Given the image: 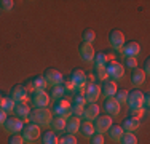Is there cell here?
<instances>
[{"label":"cell","instance_id":"1","mask_svg":"<svg viewBox=\"0 0 150 144\" xmlns=\"http://www.w3.org/2000/svg\"><path fill=\"white\" fill-rule=\"evenodd\" d=\"M51 117H53V114L48 107H34V109L30 110L27 120H29L30 123L38 125V127H45V125L50 123Z\"/></svg>","mask_w":150,"mask_h":144},{"label":"cell","instance_id":"2","mask_svg":"<svg viewBox=\"0 0 150 144\" xmlns=\"http://www.w3.org/2000/svg\"><path fill=\"white\" fill-rule=\"evenodd\" d=\"M105 71H107V77L113 82L121 80L123 75H125V67H123V64L118 63V61H109V63L105 64Z\"/></svg>","mask_w":150,"mask_h":144},{"label":"cell","instance_id":"3","mask_svg":"<svg viewBox=\"0 0 150 144\" xmlns=\"http://www.w3.org/2000/svg\"><path fill=\"white\" fill-rule=\"evenodd\" d=\"M40 135H42L40 127L35 123H27L21 130V136H23V139L26 143H34L37 139H40Z\"/></svg>","mask_w":150,"mask_h":144},{"label":"cell","instance_id":"4","mask_svg":"<svg viewBox=\"0 0 150 144\" xmlns=\"http://www.w3.org/2000/svg\"><path fill=\"white\" fill-rule=\"evenodd\" d=\"M126 103H128V106H129V110L144 109V93H142L141 90H133V91H128Z\"/></svg>","mask_w":150,"mask_h":144},{"label":"cell","instance_id":"5","mask_svg":"<svg viewBox=\"0 0 150 144\" xmlns=\"http://www.w3.org/2000/svg\"><path fill=\"white\" fill-rule=\"evenodd\" d=\"M51 114L54 115V117H64V118H67L70 115V103L67 99H58V101H54V104H53V107L51 109Z\"/></svg>","mask_w":150,"mask_h":144},{"label":"cell","instance_id":"6","mask_svg":"<svg viewBox=\"0 0 150 144\" xmlns=\"http://www.w3.org/2000/svg\"><path fill=\"white\" fill-rule=\"evenodd\" d=\"M83 95L86 103H96V99L101 96V85L96 83V82H88L83 86Z\"/></svg>","mask_w":150,"mask_h":144},{"label":"cell","instance_id":"7","mask_svg":"<svg viewBox=\"0 0 150 144\" xmlns=\"http://www.w3.org/2000/svg\"><path fill=\"white\" fill-rule=\"evenodd\" d=\"M30 103L34 107H46L50 104V95L45 90H35L30 93Z\"/></svg>","mask_w":150,"mask_h":144},{"label":"cell","instance_id":"8","mask_svg":"<svg viewBox=\"0 0 150 144\" xmlns=\"http://www.w3.org/2000/svg\"><path fill=\"white\" fill-rule=\"evenodd\" d=\"M112 117L110 115H98V117L94 118V131L96 133H101V135H104V133H107V130H109L110 127H112Z\"/></svg>","mask_w":150,"mask_h":144},{"label":"cell","instance_id":"9","mask_svg":"<svg viewBox=\"0 0 150 144\" xmlns=\"http://www.w3.org/2000/svg\"><path fill=\"white\" fill-rule=\"evenodd\" d=\"M2 127L5 128V131H8L10 135H18V133L23 130L24 122L18 117H6V120L3 122Z\"/></svg>","mask_w":150,"mask_h":144},{"label":"cell","instance_id":"10","mask_svg":"<svg viewBox=\"0 0 150 144\" xmlns=\"http://www.w3.org/2000/svg\"><path fill=\"white\" fill-rule=\"evenodd\" d=\"M43 78H45V82H46V85L48 86H56V85H61V82H62V74H61L59 71H56V69H53V67H50V69H46L43 72Z\"/></svg>","mask_w":150,"mask_h":144},{"label":"cell","instance_id":"11","mask_svg":"<svg viewBox=\"0 0 150 144\" xmlns=\"http://www.w3.org/2000/svg\"><path fill=\"white\" fill-rule=\"evenodd\" d=\"M10 96L13 98L15 103H27V98H29V91L26 90V86L18 83L15 85L11 90H10Z\"/></svg>","mask_w":150,"mask_h":144},{"label":"cell","instance_id":"12","mask_svg":"<svg viewBox=\"0 0 150 144\" xmlns=\"http://www.w3.org/2000/svg\"><path fill=\"white\" fill-rule=\"evenodd\" d=\"M70 82L74 83V88H75V91L77 90H81L85 85L88 83V80H86V74H85L81 69H74L72 72H70Z\"/></svg>","mask_w":150,"mask_h":144},{"label":"cell","instance_id":"13","mask_svg":"<svg viewBox=\"0 0 150 144\" xmlns=\"http://www.w3.org/2000/svg\"><path fill=\"white\" fill-rule=\"evenodd\" d=\"M120 51L125 58H137V55L141 53V45H139L137 42H134V40L125 42Z\"/></svg>","mask_w":150,"mask_h":144},{"label":"cell","instance_id":"14","mask_svg":"<svg viewBox=\"0 0 150 144\" xmlns=\"http://www.w3.org/2000/svg\"><path fill=\"white\" fill-rule=\"evenodd\" d=\"M109 42H110V46H112L113 51H118V50H121V46H123V43H125V35H123V32L118 31V29H113V31H110V34H109Z\"/></svg>","mask_w":150,"mask_h":144},{"label":"cell","instance_id":"15","mask_svg":"<svg viewBox=\"0 0 150 144\" xmlns=\"http://www.w3.org/2000/svg\"><path fill=\"white\" fill-rule=\"evenodd\" d=\"M78 55H80L81 61H85V63H93V58H94L96 51H94V48H93V45L81 42L80 45H78Z\"/></svg>","mask_w":150,"mask_h":144},{"label":"cell","instance_id":"16","mask_svg":"<svg viewBox=\"0 0 150 144\" xmlns=\"http://www.w3.org/2000/svg\"><path fill=\"white\" fill-rule=\"evenodd\" d=\"M99 115V106L96 103H86L83 106V112H81V118L88 122H93Z\"/></svg>","mask_w":150,"mask_h":144},{"label":"cell","instance_id":"17","mask_svg":"<svg viewBox=\"0 0 150 144\" xmlns=\"http://www.w3.org/2000/svg\"><path fill=\"white\" fill-rule=\"evenodd\" d=\"M24 86H26V90L29 93H32V91H35V90H45L46 82H45L43 75H35L30 80H27L26 83H24Z\"/></svg>","mask_w":150,"mask_h":144},{"label":"cell","instance_id":"18","mask_svg":"<svg viewBox=\"0 0 150 144\" xmlns=\"http://www.w3.org/2000/svg\"><path fill=\"white\" fill-rule=\"evenodd\" d=\"M120 127L123 128V131L133 133V131H136V130L141 127V118L134 117V115H128L126 118H123V122H121Z\"/></svg>","mask_w":150,"mask_h":144},{"label":"cell","instance_id":"19","mask_svg":"<svg viewBox=\"0 0 150 144\" xmlns=\"http://www.w3.org/2000/svg\"><path fill=\"white\" fill-rule=\"evenodd\" d=\"M80 123H81L80 117L69 115V117L66 118V131L69 133V135H77L78 130H80Z\"/></svg>","mask_w":150,"mask_h":144},{"label":"cell","instance_id":"20","mask_svg":"<svg viewBox=\"0 0 150 144\" xmlns=\"http://www.w3.org/2000/svg\"><path fill=\"white\" fill-rule=\"evenodd\" d=\"M117 90H118V86H117V82L113 80H104L102 82V86H101V93L104 98H113L117 93Z\"/></svg>","mask_w":150,"mask_h":144},{"label":"cell","instance_id":"21","mask_svg":"<svg viewBox=\"0 0 150 144\" xmlns=\"http://www.w3.org/2000/svg\"><path fill=\"white\" fill-rule=\"evenodd\" d=\"M30 106L27 103H16V106H15V110H13V112H15V115L18 118H21V120H27V118H29V114H30Z\"/></svg>","mask_w":150,"mask_h":144},{"label":"cell","instance_id":"22","mask_svg":"<svg viewBox=\"0 0 150 144\" xmlns=\"http://www.w3.org/2000/svg\"><path fill=\"white\" fill-rule=\"evenodd\" d=\"M104 110L107 112V115H110V117H112V115H118L120 114V104L117 103L115 101V98H105V103H104Z\"/></svg>","mask_w":150,"mask_h":144},{"label":"cell","instance_id":"23","mask_svg":"<svg viewBox=\"0 0 150 144\" xmlns=\"http://www.w3.org/2000/svg\"><path fill=\"white\" fill-rule=\"evenodd\" d=\"M48 127H51L53 131H64V130H66V118L64 117H54V115H53L50 123H48Z\"/></svg>","mask_w":150,"mask_h":144},{"label":"cell","instance_id":"24","mask_svg":"<svg viewBox=\"0 0 150 144\" xmlns=\"http://www.w3.org/2000/svg\"><path fill=\"white\" fill-rule=\"evenodd\" d=\"M78 133H81V136H85V138H91L93 135H94V125H93V122H88V120H83L80 123V130H78Z\"/></svg>","mask_w":150,"mask_h":144},{"label":"cell","instance_id":"25","mask_svg":"<svg viewBox=\"0 0 150 144\" xmlns=\"http://www.w3.org/2000/svg\"><path fill=\"white\" fill-rule=\"evenodd\" d=\"M145 77L147 75L144 74V71L141 67H136V69L131 71V82H133V85H142L145 82Z\"/></svg>","mask_w":150,"mask_h":144},{"label":"cell","instance_id":"26","mask_svg":"<svg viewBox=\"0 0 150 144\" xmlns=\"http://www.w3.org/2000/svg\"><path fill=\"white\" fill-rule=\"evenodd\" d=\"M59 138L56 136L54 131H45L43 135H40V144H58Z\"/></svg>","mask_w":150,"mask_h":144},{"label":"cell","instance_id":"27","mask_svg":"<svg viewBox=\"0 0 150 144\" xmlns=\"http://www.w3.org/2000/svg\"><path fill=\"white\" fill-rule=\"evenodd\" d=\"M15 106H16V103L13 101L11 96H3V99H2V104H0V109L3 110V112H13L15 110Z\"/></svg>","mask_w":150,"mask_h":144},{"label":"cell","instance_id":"28","mask_svg":"<svg viewBox=\"0 0 150 144\" xmlns=\"http://www.w3.org/2000/svg\"><path fill=\"white\" fill-rule=\"evenodd\" d=\"M123 133H125V131H123V128H121L120 125H117V123H115V125L112 123V127L107 130V135H109V138L112 139V141H118Z\"/></svg>","mask_w":150,"mask_h":144},{"label":"cell","instance_id":"29","mask_svg":"<svg viewBox=\"0 0 150 144\" xmlns=\"http://www.w3.org/2000/svg\"><path fill=\"white\" fill-rule=\"evenodd\" d=\"M109 63V59H107L105 56V51H99L96 53L94 58H93V64H94V69H98V67H105V64Z\"/></svg>","mask_w":150,"mask_h":144},{"label":"cell","instance_id":"30","mask_svg":"<svg viewBox=\"0 0 150 144\" xmlns=\"http://www.w3.org/2000/svg\"><path fill=\"white\" fill-rule=\"evenodd\" d=\"M85 104H86V99H85V95L81 90H77V93H74L72 96V103H70V106H81L83 107Z\"/></svg>","mask_w":150,"mask_h":144},{"label":"cell","instance_id":"31","mask_svg":"<svg viewBox=\"0 0 150 144\" xmlns=\"http://www.w3.org/2000/svg\"><path fill=\"white\" fill-rule=\"evenodd\" d=\"M120 144H137V138H136L134 133H129V131H125L121 135V138L118 139Z\"/></svg>","mask_w":150,"mask_h":144},{"label":"cell","instance_id":"32","mask_svg":"<svg viewBox=\"0 0 150 144\" xmlns=\"http://www.w3.org/2000/svg\"><path fill=\"white\" fill-rule=\"evenodd\" d=\"M66 95H67V91L62 88V85H56V86H53V88H51V98L54 101L62 99Z\"/></svg>","mask_w":150,"mask_h":144},{"label":"cell","instance_id":"33","mask_svg":"<svg viewBox=\"0 0 150 144\" xmlns=\"http://www.w3.org/2000/svg\"><path fill=\"white\" fill-rule=\"evenodd\" d=\"M81 40H83V43H90V45H93V42L96 40V34L93 29H85L83 34H81Z\"/></svg>","mask_w":150,"mask_h":144},{"label":"cell","instance_id":"34","mask_svg":"<svg viewBox=\"0 0 150 144\" xmlns=\"http://www.w3.org/2000/svg\"><path fill=\"white\" fill-rule=\"evenodd\" d=\"M93 75H94V80H107V71L105 67H98V69L93 71Z\"/></svg>","mask_w":150,"mask_h":144},{"label":"cell","instance_id":"35","mask_svg":"<svg viewBox=\"0 0 150 144\" xmlns=\"http://www.w3.org/2000/svg\"><path fill=\"white\" fill-rule=\"evenodd\" d=\"M113 98H115V101H117V103H118L120 104V106H121V104H125V103H126V98H128V91H126V90H117V93H115V96H113Z\"/></svg>","mask_w":150,"mask_h":144},{"label":"cell","instance_id":"36","mask_svg":"<svg viewBox=\"0 0 150 144\" xmlns=\"http://www.w3.org/2000/svg\"><path fill=\"white\" fill-rule=\"evenodd\" d=\"M58 144H78V141H77V138H75V135H69V133H66V135L59 139Z\"/></svg>","mask_w":150,"mask_h":144},{"label":"cell","instance_id":"37","mask_svg":"<svg viewBox=\"0 0 150 144\" xmlns=\"http://www.w3.org/2000/svg\"><path fill=\"white\" fill-rule=\"evenodd\" d=\"M123 67L125 69H129V71H133V69H136L137 67V59L136 58H125V63H123Z\"/></svg>","mask_w":150,"mask_h":144},{"label":"cell","instance_id":"38","mask_svg":"<svg viewBox=\"0 0 150 144\" xmlns=\"http://www.w3.org/2000/svg\"><path fill=\"white\" fill-rule=\"evenodd\" d=\"M13 6H15L13 0H0V10L2 11H11Z\"/></svg>","mask_w":150,"mask_h":144},{"label":"cell","instance_id":"39","mask_svg":"<svg viewBox=\"0 0 150 144\" xmlns=\"http://www.w3.org/2000/svg\"><path fill=\"white\" fill-rule=\"evenodd\" d=\"M90 144H105L104 135H101V133H94V135L90 138Z\"/></svg>","mask_w":150,"mask_h":144},{"label":"cell","instance_id":"40","mask_svg":"<svg viewBox=\"0 0 150 144\" xmlns=\"http://www.w3.org/2000/svg\"><path fill=\"white\" fill-rule=\"evenodd\" d=\"M26 141L23 139V136L18 133V135H10L8 141H6V144H24Z\"/></svg>","mask_w":150,"mask_h":144},{"label":"cell","instance_id":"41","mask_svg":"<svg viewBox=\"0 0 150 144\" xmlns=\"http://www.w3.org/2000/svg\"><path fill=\"white\" fill-rule=\"evenodd\" d=\"M61 85H62V88L66 90L67 93H72L75 91V88H74V83L70 82V78L67 77V78H62V82H61Z\"/></svg>","mask_w":150,"mask_h":144},{"label":"cell","instance_id":"42","mask_svg":"<svg viewBox=\"0 0 150 144\" xmlns=\"http://www.w3.org/2000/svg\"><path fill=\"white\" fill-rule=\"evenodd\" d=\"M142 71H144V74H145V75H149V74H150V59H149V58L145 59V63H144V67H142Z\"/></svg>","mask_w":150,"mask_h":144},{"label":"cell","instance_id":"43","mask_svg":"<svg viewBox=\"0 0 150 144\" xmlns=\"http://www.w3.org/2000/svg\"><path fill=\"white\" fill-rule=\"evenodd\" d=\"M149 103H150L149 93H144V109H147V107H149Z\"/></svg>","mask_w":150,"mask_h":144},{"label":"cell","instance_id":"44","mask_svg":"<svg viewBox=\"0 0 150 144\" xmlns=\"http://www.w3.org/2000/svg\"><path fill=\"white\" fill-rule=\"evenodd\" d=\"M6 117H8V115H6V112H3V110L0 109V125H3V122L6 120Z\"/></svg>","mask_w":150,"mask_h":144},{"label":"cell","instance_id":"45","mask_svg":"<svg viewBox=\"0 0 150 144\" xmlns=\"http://www.w3.org/2000/svg\"><path fill=\"white\" fill-rule=\"evenodd\" d=\"M2 99H3V96H2V95H0V104H2Z\"/></svg>","mask_w":150,"mask_h":144}]
</instances>
